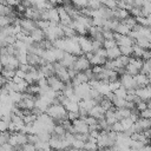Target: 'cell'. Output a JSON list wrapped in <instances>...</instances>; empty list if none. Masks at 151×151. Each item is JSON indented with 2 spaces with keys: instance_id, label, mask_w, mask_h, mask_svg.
I'll return each instance as SVG.
<instances>
[{
  "instance_id": "cell-1",
  "label": "cell",
  "mask_w": 151,
  "mask_h": 151,
  "mask_svg": "<svg viewBox=\"0 0 151 151\" xmlns=\"http://www.w3.org/2000/svg\"><path fill=\"white\" fill-rule=\"evenodd\" d=\"M46 113L51 116L55 120V123H59L67 118V110L63 104H51L47 107Z\"/></svg>"
},
{
  "instance_id": "cell-2",
  "label": "cell",
  "mask_w": 151,
  "mask_h": 151,
  "mask_svg": "<svg viewBox=\"0 0 151 151\" xmlns=\"http://www.w3.org/2000/svg\"><path fill=\"white\" fill-rule=\"evenodd\" d=\"M19 25L21 27V32H24L25 34H29L37 26V21H34L33 19H29V18H19Z\"/></svg>"
},
{
  "instance_id": "cell-3",
  "label": "cell",
  "mask_w": 151,
  "mask_h": 151,
  "mask_svg": "<svg viewBox=\"0 0 151 151\" xmlns=\"http://www.w3.org/2000/svg\"><path fill=\"white\" fill-rule=\"evenodd\" d=\"M53 66H54V72H55V74H57L64 83L71 81V77H70V74H68L67 67H65L64 65H61L59 61L53 63Z\"/></svg>"
},
{
  "instance_id": "cell-4",
  "label": "cell",
  "mask_w": 151,
  "mask_h": 151,
  "mask_svg": "<svg viewBox=\"0 0 151 151\" xmlns=\"http://www.w3.org/2000/svg\"><path fill=\"white\" fill-rule=\"evenodd\" d=\"M90 66H91V63H90L88 58L86 57L85 53H83V54L77 57V59H76V61H74L72 67H74L79 72V71H85V70L90 68Z\"/></svg>"
},
{
  "instance_id": "cell-5",
  "label": "cell",
  "mask_w": 151,
  "mask_h": 151,
  "mask_svg": "<svg viewBox=\"0 0 151 151\" xmlns=\"http://www.w3.org/2000/svg\"><path fill=\"white\" fill-rule=\"evenodd\" d=\"M119 80H120L122 85H123L126 90H131V88H134V90H136V88L138 87V86H137V83H136V80H134V76H131V74H129V73H126V72L120 76Z\"/></svg>"
},
{
  "instance_id": "cell-6",
  "label": "cell",
  "mask_w": 151,
  "mask_h": 151,
  "mask_svg": "<svg viewBox=\"0 0 151 151\" xmlns=\"http://www.w3.org/2000/svg\"><path fill=\"white\" fill-rule=\"evenodd\" d=\"M47 84L50 85V87L57 92H61L64 86H65V83L57 76V74H53L51 77L47 78Z\"/></svg>"
},
{
  "instance_id": "cell-7",
  "label": "cell",
  "mask_w": 151,
  "mask_h": 151,
  "mask_svg": "<svg viewBox=\"0 0 151 151\" xmlns=\"http://www.w3.org/2000/svg\"><path fill=\"white\" fill-rule=\"evenodd\" d=\"M73 129L76 133H88L90 132V125L83 119V118H77L72 122Z\"/></svg>"
},
{
  "instance_id": "cell-8",
  "label": "cell",
  "mask_w": 151,
  "mask_h": 151,
  "mask_svg": "<svg viewBox=\"0 0 151 151\" xmlns=\"http://www.w3.org/2000/svg\"><path fill=\"white\" fill-rule=\"evenodd\" d=\"M78 41H79V45L81 47V51L83 53H88V52H93V46H92V39L90 37H86V35H79L78 38Z\"/></svg>"
},
{
  "instance_id": "cell-9",
  "label": "cell",
  "mask_w": 151,
  "mask_h": 151,
  "mask_svg": "<svg viewBox=\"0 0 151 151\" xmlns=\"http://www.w3.org/2000/svg\"><path fill=\"white\" fill-rule=\"evenodd\" d=\"M151 127V119L150 118H144V117H139L138 120L134 123V129L136 132H143L147 129Z\"/></svg>"
},
{
  "instance_id": "cell-10",
  "label": "cell",
  "mask_w": 151,
  "mask_h": 151,
  "mask_svg": "<svg viewBox=\"0 0 151 151\" xmlns=\"http://www.w3.org/2000/svg\"><path fill=\"white\" fill-rule=\"evenodd\" d=\"M136 94H138L142 98V100H145V101L150 100L151 99V86H150V84L146 85V86H143V87H137L136 88Z\"/></svg>"
},
{
  "instance_id": "cell-11",
  "label": "cell",
  "mask_w": 151,
  "mask_h": 151,
  "mask_svg": "<svg viewBox=\"0 0 151 151\" xmlns=\"http://www.w3.org/2000/svg\"><path fill=\"white\" fill-rule=\"evenodd\" d=\"M58 8V12H59V17H60V22L64 24V25H71V22L73 21V19L71 18V15L66 12L65 7L61 5V6H57Z\"/></svg>"
},
{
  "instance_id": "cell-12",
  "label": "cell",
  "mask_w": 151,
  "mask_h": 151,
  "mask_svg": "<svg viewBox=\"0 0 151 151\" xmlns=\"http://www.w3.org/2000/svg\"><path fill=\"white\" fill-rule=\"evenodd\" d=\"M76 59H77V55H74V54H72L70 52H65L63 58L59 60V63L61 65H64L65 67H71V66H73Z\"/></svg>"
},
{
  "instance_id": "cell-13",
  "label": "cell",
  "mask_w": 151,
  "mask_h": 151,
  "mask_svg": "<svg viewBox=\"0 0 151 151\" xmlns=\"http://www.w3.org/2000/svg\"><path fill=\"white\" fill-rule=\"evenodd\" d=\"M105 110L99 105V104H96L90 111H88V114L94 117L96 119H100V118H105Z\"/></svg>"
},
{
  "instance_id": "cell-14",
  "label": "cell",
  "mask_w": 151,
  "mask_h": 151,
  "mask_svg": "<svg viewBox=\"0 0 151 151\" xmlns=\"http://www.w3.org/2000/svg\"><path fill=\"white\" fill-rule=\"evenodd\" d=\"M70 26H72V27L74 28V31L77 32L78 35H86V34L88 33V28H87L85 25H83L81 22L77 21V20H73Z\"/></svg>"
},
{
  "instance_id": "cell-15",
  "label": "cell",
  "mask_w": 151,
  "mask_h": 151,
  "mask_svg": "<svg viewBox=\"0 0 151 151\" xmlns=\"http://www.w3.org/2000/svg\"><path fill=\"white\" fill-rule=\"evenodd\" d=\"M134 80H136L138 87H143V86H146V85L150 84V80L147 78V74L146 73H143V72L137 73L134 76Z\"/></svg>"
},
{
  "instance_id": "cell-16",
  "label": "cell",
  "mask_w": 151,
  "mask_h": 151,
  "mask_svg": "<svg viewBox=\"0 0 151 151\" xmlns=\"http://www.w3.org/2000/svg\"><path fill=\"white\" fill-rule=\"evenodd\" d=\"M29 35H31L32 39H33L34 41H37V42H40V41H42L44 39H46L45 31L41 29V28H39V27H35V28L29 33Z\"/></svg>"
},
{
  "instance_id": "cell-17",
  "label": "cell",
  "mask_w": 151,
  "mask_h": 151,
  "mask_svg": "<svg viewBox=\"0 0 151 151\" xmlns=\"http://www.w3.org/2000/svg\"><path fill=\"white\" fill-rule=\"evenodd\" d=\"M41 57H42L47 63H55V61H58L57 54H55V47L50 48V50H45Z\"/></svg>"
},
{
  "instance_id": "cell-18",
  "label": "cell",
  "mask_w": 151,
  "mask_h": 151,
  "mask_svg": "<svg viewBox=\"0 0 151 151\" xmlns=\"http://www.w3.org/2000/svg\"><path fill=\"white\" fill-rule=\"evenodd\" d=\"M71 81H72V84L76 86V85H79V84H81V83H88V78H87V76H86V73H85L84 71H79V72L76 74V77H73V78L71 79Z\"/></svg>"
},
{
  "instance_id": "cell-19",
  "label": "cell",
  "mask_w": 151,
  "mask_h": 151,
  "mask_svg": "<svg viewBox=\"0 0 151 151\" xmlns=\"http://www.w3.org/2000/svg\"><path fill=\"white\" fill-rule=\"evenodd\" d=\"M39 67H40L42 74H44L46 78H48V77H51V76H53V74H55L53 63H47V64H45V65H42V66H39Z\"/></svg>"
},
{
  "instance_id": "cell-20",
  "label": "cell",
  "mask_w": 151,
  "mask_h": 151,
  "mask_svg": "<svg viewBox=\"0 0 151 151\" xmlns=\"http://www.w3.org/2000/svg\"><path fill=\"white\" fill-rule=\"evenodd\" d=\"M120 54H122V52H120V48H119L118 45H117V46H113V47H111V48H106L107 59H111V60L117 59Z\"/></svg>"
},
{
  "instance_id": "cell-21",
  "label": "cell",
  "mask_w": 151,
  "mask_h": 151,
  "mask_svg": "<svg viewBox=\"0 0 151 151\" xmlns=\"http://www.w3.org/2000/svg\"><path fill=\"white\" fill-rule=\"evenodd\" d=\"M113 12H114V18H116L117 20H119V21H123L125 18H127V17L130 15V12H129L127 9H125V8H119V7H117L116 9H113Z\"/></svg>"
},
{
  "instance_id": "cell-22",
  "label": "cell",
  "mask_w": 151,
  "mask_h": 151,
  "mask_svg": "<svg viewBox=\"0 0 151 151\" xmlns=\"http://www.w3.org/2000/svg\"><path fill=\"white\" fill-rule=\"evenodd\" d=\"M114 112H116V116H117L118 120H120L123 118L129 117L130 113H131V110L127 109V107H116L114 109Z\"/></svg>"
},
{
  "instance_id": "cell-23",
  "label": "cell",
  "mask_w": 151,
  "mask_h": 151,
  "mask_svg": "<svg viewBox=\"0 0 151 151\" xmlns=\"http://www.w3.org/2000/svg\"><path fill=\"white\" fill-rule=\"evenodd\" d=\"M114 106L113 107H111L110 110H107L106 112H105V119H106V122L110 124V125H112L113 123H116L117 120H118V118H117V116H116V112H114Z\"/></svg>"
},
{
  "instance_id": "cell-24",
  "label": "cell",
  "mask_w": 151,
  "mask_h": 151,
  "mask_svg": "<svg viewBox=\"0 0 151 151\" xmlns=\"http://www.w3.org/2000/svg\"><path fill=\"white\" fill-rule=\"evenodd\" d=\"M96 104H97V103H96V100H94V99H92V98H85V99H81V100L79 101V106H80V107L86 109L87 111H90V110H91Z\"/></svg>"
},
{
  "instance_id": "cell-25",
  "label": "cell",
  "mask_w": 151,
  "mask_h": 151,
  "mask_svg": "<svg viewBox=\"0 0 151 151\" xmlns=\"http://www.w3.org/2000/svg\"><path fill=\"white\" fill-rule=\"evenodd\" d=\"M67 110V112H78L79 111V101H74L68 99V101L64 105Z\"/></svg>"
},
{
  "instance_id": "cell-26",
  "label": "cell",
  "mask_w": 151,
  "mask_h": 151,
  "mask_svg": "<svg viewBox=\"0 0 151 151\" xmlns=\"http://www.w3.org/2000/svg\"><path fill=\"white\" fill-rule=\"evenodd\" d=\"M15 71H17V70L8 68V67H4V68H2V71H1L0 73H1V76H2L6 80H12V79H13V77L15 76Z\"/></svg>"
},
{
  "instance_id": "cell-27",
  "label": "cell",
  "mask_w": 151,
  "mask_h": 151,
  "mask_svg": "<svg viewBox=\"0 0 151 151\" xmlns=\"http://www.w3.org/2000/svg\"><path fill=\"white\" fill-rule=\"evenodd\" d=\"M130 31H131V28H130L126 24H124L123 21H120V22L118 24V26H117V28H116V31H114V32H117V33H119V34L127 35V34L130 33Z\"/></svg>"
},
{
  "instance_id": "cell-28",
  "label": "cell",
  "mask_w": 151,
  "mask_h": 151,
  "mask_svg": "<svg viewBox=\"0 0 151 151\" xmlns=\"http://www.w3.org/2000/svg\"><path fill=\"white\" fill-rule=\"evenodd\" d=\"M15 20H17V19L11 18L9 15H2V14H0V28H1V27H6V26L13 24Z\"/></svg>"
},
{
  "instance_id": "cell-29",
  "label": "cell",
  "mask_w": 151,
  "mask_h": 151,
  "mask_svg": "<svg viewBox=\"0 0 151 151\" xmlns=\"http://www.w3.org/2000/svg\"><path fill=\"white\" fill-rule=\"evenodd\" d=\"M99 105H100L105 111H107V110H110L111 107H113V103H112V100L109 99L106 96H104V98L101 99V101L99 103Z\"/></svg>"
},
{
  "instance_id": "cell-30",
  "label": "cell",
  "mask_w": 151,
  "mask_h": 151,
  "mask_svg": "<svg viewBox=\"0 0 151 151\" xmlns=\"http://www.w3.org/2000/svg\"><path fill=\"white\" fill-rule=\"evenodd\" d=\"M126 98H120V97H114L112 103L114 107H125L126 106Z\"/></svg>"
},
{
  "instance_id": "cell-31",
  "label": "cell",
  "mask_w": 151,
  "mask_h": 151,
  "mask_svg": "<svg viewBox=\"0 0 151 151\" xmlns=\"http://www.w3.org/2000/svg\"><path fill=\"white\" fill-rule=\"evenodd\" d=\"M34 145H35L37 150H50L51 149V145H50L48 140H38Z\"/></svg>"
},
{
  "instance_id": "cell-32",
  "label": "cell",
  "mask_w": 151,
  "mask_h": 151,
  "mask_svg": "<svg viewBox=\"0 0 151 151\" xmlns=\"http://www.w3.org/2000/svg\"><path fill=\"white\" fill-rule=\"evenodd\" d=\"M125 70H126V73H129V74H131V76H136L137 73L140 72V70H139L137 66H134L133 64H131V63H129V64L125 66Z\"/></svg>"
},
{
  "instance_id": "cell-33",
  "label": "cell",
  "mask_w": 151,
  "mask_h": 151,
  "mask_svg": "<svg viewBox=\"0 0 151 151\" xmlns=\"http://www.w3.org/2000/svg\"><path fill=\"white\" fill-rule=\"evenodd\" d=\"M145 52V48H143L142 46H139L138 44H133V54L134 57H139V58H143V54Z\"/></svg>"
},
{
  "instance_id": "cell-34",
  "label": "cell",
  "mask_w": 151,
  "mask_h": 151,
  "mask_svg": "<svg viewBox=\"0 0 151 151\" xmlns=\"http://www.w3.org/2000/svg\"><path fill=\"white\" fill-rule=\"evenodd\" d=\"M101 32H103L104 39H114V31H112V29H110L107 27H103Z\"/></svg>"
},
{
  "instance_id": "cell-35",
  "label": "cell",
  "mask_w": 151,
  "mask_h": 151,
  "mask_svg": "<svg viewBox=\"0 0 151 151\" xmlns=\"http://www.w3.org/2000/svg\"><path fill=\"white\" fill-rule=\"evenodd\" d=\"M120 48V52L122 54H125V55H132L133 54V45H127V46H119Z\"/></svg>"
},
{
  "instance_id": "cell-36",
  "label": "cell",
  "mask_w": 151,
  "mask_h": 151,
  "mask_svg": "<svg viewBox=\"0 0 151 151\" xmlns=\"http://www.w3.org/2000/svg\"><path fill=\"white\" fill-rule=\"evenodd\" d=\"M151 13V1H144V5L142 7V15L147 17Z\"/></svg>"
},
{
  "instance_id": "cell-37",
  "label": "cell",
  "mask_w": 151,
  "mask_h": 151,
  "mask_svg": "<svg viewBox=\"0 0 151 151\" xmlns=\"http://www.w3.org/2000/svg\"><path fill=\"white\" fill-rule=\"evenodd\" d=\"M113 93L116 94V97H120V98H126V94H127V90L122 85L120 87H118L117 90L113 91Z\"/></svg>"
},
{
  "instance_id": "cell-38",
  "label": "cell",
  "mask_w": 151,
  "mask_h": 151,
  "mask_svg": "<svg viewBox=\"0 0 151 151\" xmlns=\"http://www.w3.org/2000/svg\"><path fill=\"white\" fill-rule=\"evenodd\" d=\"M120 122H122V124H123V127H124V131L125 130H127V129H130L133 124H134V122L130 118V117H126V118H123V119H120Z\"/></svg>"
},
{
  "instance_id": "cell-39",
  "label": "cell",
  "mask_w": 151,
  "mask_h": 151,
  "mask_svg": "<svg viewBox=\"0 0 151 151\" xmlns=\"http://www.w3.org/2000/svg\"><path fill=\"white\" fill-rule=\"evenodd\" d=\"M151 71V59H144L143 60V66H142V70L140 72L143 73H147Z\"/></svg>"
},
{
  "instance_id": "cell-40",
  "label": "cell",
  "mask_w": 151,
  "mask_h": 151,
  "mask_svg": "<svg viewBox=\"0 0 151 151\" xmlns=\"http://www.w3.org/2000/svg\"><path fill=\"white\" fill-rule=\"evenodd\" d=\"M111 130L114 131V132H117V133L123 132V131H124V127H123L122 122H120V120H117L116 123H113V124L111 125Z\"/></svg>"
},
{
  "instance_id": "cell-41",
  "label": "cell",
  "mask_w": 151,
  "mask_h": 151,
  "mask_svg": "<svg viewBox=\"0 0 151 151\" xmlns=\"http://www.w3.org/2000/svg\"><path fill=\"white\" fill-rule=\"evenodd\" d=\"M103 6V2L100 0H88V6L91 9H98Z\"/></svg>"
},
{
  "instance_id": "cell-42",
  "label": "cell",
  "mask_w": 151,
  "mask_h": 151,
  "mask_svg": "<svg viewBox=\"0 0 151 151\" xmlns=\"http://www.w3.org/2000/svg\"><path fill=\"white\" fill-rule=\"evenodd\" d=\"M77 8H84L88 6V0H71Z\"/></svg>"
},
{
  "instance_id": "cell-43",
  "label": "cell",
  "mask_w": 151,
  "mask_h": 151,
  "mask_svg": "<svg viewBox=\"0 0 151 151\" xmlns=\"http://www.w3.org/2000/svg\"><path fill=\"white\" fill-rule=\"evenodd\" d=\"M123 22H124V24H126V25H127L130 28H132V27H133V26L137 24L136 18H134L133 15H129L127 18H125V19L123 20Z\"/></svg>"
},
{
  "instance_id": "cell-44",
  "label": "cell",
  "mask_w": 151,
  "mask_h": 151,
  "mask_svg": "<svg viewBox=\"0 0 151 151\" xmlns=\"http://www.w3.org/2000/svg\"><path fill=\"white\" fill-rule=\"evenodd\" d=\"M84 146H85V142L77 139L74 137V140L72 142V149H84Z\"/></svg>"
},
{
  "instance_id": "cell-45",
  "label": "cell",
  "mask_w": 151,
  "mask_h": 151,
  "mask_svg": "<svg viewBox=\"0 0 151 151\" xmlns=\"http://www.w3.org/2000/svg\"><path fill=\"white\" fill-rule=\"evenodd\" d=\"M103 46L105 48H111L113 46H117V41H116V39H105L103 42Z\"/></svg>"
},
{
  "instance_id": "cell-46",
  "label": "cell",
  "mask_w": 151,
  "mask_h": 151,
  "mask_svg": "<svg viewBox=\"0 0 151 151\" xmlns=\"http://www.w3.org/2000/svg\"><path fill=\"white\" fill-rule=\"evenodd\" d=\"M37 26L39 27V28H41V29H46L48 26H50V20H44V19H40V20H38L37 21Z\"/></svg>"
},
{
  "instance_id": "cell-47",
  "label": "cell",
  "mask_w": 151,
  "mask_h": 151,
  "mask_svg": "<svg viewBox=\"0 0 151 151\" xmlns=\"http://www.w3.org/2000/svg\"><path fill=\"white\" fill-rule=\"evenodd\" d=\"M120 86H122V83H120L119 79H116V80H112V81L109 83V87H110L111 91H114V90H117Z\"/></svg>"
},
{
  "instance_id": "cell-48",
  "label": "cell",
  "mask_w": 151,
  "mask_h": 151,
  "mask_svg": "<svg viewBox=\"0 0 151 151\" xmlns=\"http://www.w3.org/2000/svg\"><path fill=\"white\" fill-rule=\"evenodd\" d=\"M21 150H25V151H34V150H37V149H35V145H34L33 143L27 142V143H25L24 145H21Z\"/></svg>"
},
{
  "instance_id": "cell-49",
  "label": "cell",
  "mask_w": 151,
  "mask_h": 151,
  "mask_svg": "<svg viewBox=\"0 0 151 151\" xmlns=\"http://www.w3.org/2000/svg\"><path fill=\"white\" fill-rule=\"evenodd\" d=\"M8 125H9V123H7V122L4 120L2 118H0V132L8 131Z\"/></svg>"
},
{
  "instance_id": "cell-50",
  "label": "cell",
  "mask_w": 151,
  "mask_h": 151,
  "mask_svg": "<svg viewBox=\"0 0 151 151\" xmlns=\"http://www.w3.org/2000/svg\"><path fill=\"white\" fill-rule=\"evenodd\" d=\"M140 117H144V118H150L151 119V107H146L145 110L140 111Z\"/></svg>"
},
{
  "instance_id": "cell-51",
  "label": "cell",
  "mask_w": 151,
  "mask_h": 151,
  "mask_svg": "<svg viewBox=\"0 0 151 151\" xmlns=\"http://www.w3.org/2000/svg\"><path fill=\"white\" fill-rule=\"evenodd\" d=\"M136 107H137L139 111H143V110H145V109L147 107V101H145V100H140L138 104H136Z\"/></svg>"
},
{
  "instance_id": "cell-52",
  "label": "cell",
  "mask_w": 151,
  "mask_h": 151,
  "mask_svg": "<svg viewBox=\"0 0 151 151\" xmlns=\"http://www.w3.org/2000/svg\"><path fill=\"white\" fill-rule=\"evenodd\" d=\"M4 2L9 5V6H12V7H15L19 4H21V0H4Z\"/></svg>"
},
{
  "instance_id": "cell-53",
  "label": "cell",
  "mask_w": 151,
  "mask_h": 151,
  "mask_svg": "<svg viewBox=\"0 0 151 151\" xmlns=\"http://www.w3.org/2000/svg\"><path fill=\"white\" fill-rule=\"evenodd\" d=\"M67 118H68L71 122H73L74 119L79 118V112H67Z\"/></svg>"
},
{
  "instance_id": "cell-54",
  "label": "cell",
  "mask_w": 151,
  "mask_h": 151,
  "mask_svg": "<svg viewBox=\"0 0 151 151\" xmlns=\"http://www.w3.org/2000/svg\"><path fill=\"white\" fill-rule=\"evenodd\" d=\"M15 76H17V77H19V78L25 79L26 72H25V71H22V70H20V68H17V71H15Z\"/></svg>"
},
{
  "instance_id": "cell-55",
  "label": "cell",
  "mask_w": 151,
  "mask_h": 151,
  "mask_svg": "<svg viewBox=\"0 0 151 151\" xmlns=\"http://www.w3.org/2000/svg\"><path fill=\"white\" fill-rule=\"evenodd\" d=\"M143 5H144V0H133V2H132V6L139 7V8H142Z\"/></svg>"
},
{
  "instance_id": "cell-56",
  "label": "cell",
  "mask_w": 151,
  "mask_h": 151,
  "mask_svg": "<svg viewBox=\"0 0 151 151\" xmlns=\"http://www.w3.org/2000/svg\"><path fill=\"white\" fill-rule=\"evenodd\" d=\"M6 81H7V80H6V79L1 76V73H0V87H2V86L5 85V83H6Z\"/></svg>"
},
{
  "instance_id": "cell-57",
  "label": "cell",
  "mask_w": 151,
  "mask_h": 151,
  "mask_svg": "<svg viewBox=\"0 0 151 151\" xmlns=\"http://www.w3.org/2000/svg\"><path fill=\"white\" fill-rule=\"evenodd\" d=\"M146 74H147V78H149V80H150V83H151V71H150V72H147Z\"/></svg>"
},
{
  "instance_id": "cell-58",
  "label": "cell",
  "mask_w": 151,
  "mask_h": 151,
  "mask_svg": "<svg viewBox=\"0 0 151 151\" xmlns=\"http://www.w3.org/2000/svg\"><path fill=\"white\" fill-rule=\"evenodd\" d=\"M2 68H4V65H2V63H1V61H0V72H1V71H2Z\"/></svg>"
},
{
  "instance_id": "cell-59",
  "label": "cell",
  "mask_w": 151,
  "mask_h": 151,
  "mask_svg": "<svg viewBox=\"0 0 151 151\" xmlns=\"http://www.w3.org/2000/svg\"><path fill=\"white\" fill-rule=\"evenodd\" d=\"M150 144H151V139H150Z\"/></svg>"
},
{
  "instance_id": "cell-60",
  "label": "cell",
  "mask_w": 151,
  "mask_h": 151,
  "mask_svg": "<svg viewBox=\"0 0 151 151\" xmlns=\"http://www.w3.org/2000/svg\"><path fill=\"white\" fill-rule=\"evenodd\" d=\"M61 1H65V0H61Z\"/></svg>"
}]
</instances>
